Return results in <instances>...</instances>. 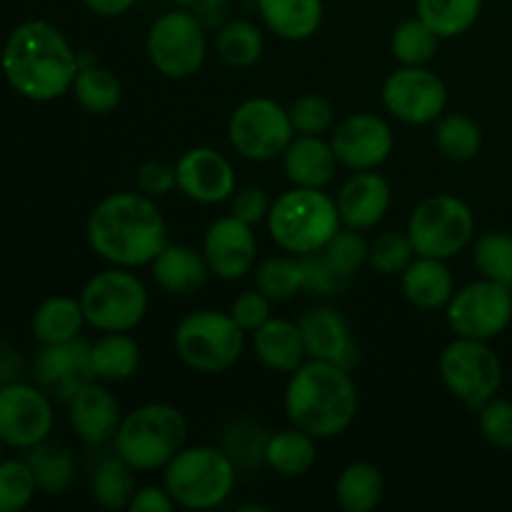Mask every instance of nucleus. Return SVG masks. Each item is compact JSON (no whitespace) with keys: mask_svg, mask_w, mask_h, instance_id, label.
<instances>
[{"mask_svg":"<svg viewBox=\"0 0 512 512\" xmlns=\"http://www.w3.org/2000/svg\"><path fill=\"white\" fill-rule=\"evenodd\" d=\"M263 463L283 478H303L318 463V438L295 425L278 430L265 440Z\"/></svg>","mask_w":512,"mask_h":512,"instance_id":"cd10ccee","label":"nucleus"},{"mask_svg":"<svg viewBox=\"0 0 512 512\" xmlns=\"http://www.w3.org/2000/svg\"><path fill=\"white\" fill-rule=\"evenodd\" d=\"M238 483V465L228 450L213 445H185L163 468V485L185 510L220 508L233 495Z\"/></svg>","mask_w":512,"mask_h":512,"instance_id":"423d86ee","label":"nucleus"},{"mask_svg":"<svg viewBox=\"0 0 512 512\" xmlns=\"http://www.w3.org/2000/svg\"><path fill=\"white\" fill-rule=\"evenodd\" d=\"M270 240L278 245L283 253L308 255L315 250H323L328 240L343 228L338 203L333 195L323 188H298L293 185L278 195L270 205L268 220Z\"/></svg>","mask_w":512,"mask_h":512,"instance_id":"20e7f679","label":"nucleus"},{"mask_svg":"<svg viewBox=\"0 0 512 512\" xmlns=\"http://www.w3.org/2000/svg\"><path fill=\"white\" fill-rule=\"evenodd\" d=\"M300 268H303V290H308L310 295H320V298L343 293L353 280L325 255V250L300 255Z\"/></svg>","mask_w":512,"mask_h":512,"instance_id":"79ce46f5","label":"nucleus"},{"mask_svg":"<svg viewBox=\"0 0 512 512\" xmlns=\"http://www.w3.org/2000/svg\"><path fill=\"white\" fill-rule=\"evenodd\" d=\"M38 493V483L28 460H0V512L25 510Z\"/></svg>","mask_w":512,"mask_h":512,"instance_id":"a19ab883","label":"nucleus"},{"mask_svg":"<svg viewBox=\"0 0 512 512\" xmlns=\"http://www.w3.org/2000/svg\"><path fill=\"white\" fill-rule=\"evenodd\" d=\"M83 3L100 18H118V15L128 13L138 0H83Z\"/></svg>","mask_w":512,"mask_h":512,"instance_id":"5fc2aeb1","label":"nucleus"},{"mask_svg":"<svg viewBox=\"0 0 512 512\" xmlns=\"http://www.w3.org/2000/svg\"><path fill=\"white\" fill-rule=\"evenodd\" d=\"M438 45L440 38L418 15L395 25L390 35V53L400 65H428L438 55Z\"/></svg>","mask_w":512,"mask_h":512,"instance_id":"58836bf2","label":"nucleus"},{"mask_svg":"<svg viewBox=\"0 0 512 512\" xmlns=\"http://www.w3.org/2000/svg\"><path fill=\"white\" fill-rule=\"evenodd\" d=\"M80 305L85 323L98 333H130L148 315L150 295L133 270L110 265L83 285Z\"/></svg>","mask_w":512,"mask_h":512,"instance_id":"0eeeda50","label":"nucleus"},{"mask_svg":"<svg viewBox=\"0 0 512 512\" xmlns=\"http://www.w3.org/2000/svg\"><path fill=\"white\" fill-rule=\"evenodd\" d=\"M73 93L75 103L85 110V113L93 115H108L123 100V83L118 80V75L110 68L98 63L80 65L78 75L73 80Z\"/></svg>","mask_w":512,"mask_h":512,"instance_id":"473e14b6","label":"nucleus"},{"mask_svg":"<svg viewBox=\"0 0 512 512\" xmlns=\"http://www.w3.org/2000/svg\"><path fill=\"white\" fill-rule=\"evenodd\" d=\"M405 233L413 243L415 255L450 260L473 243L475 215L458 195H430L413 208Z\"/></svg>","mask_w":512,"mask_h":512,"instance_id":"1a4fd4ad","label":"nucleus"},{"mask_svg":"<svg viewBox=\"0 0 512 512\" xmlns=\"http://www.w3.org/2000/svg\"><path fill=\"white\" fill-rule=\"evenodd\" d=\"M473 263L483 278L512 288V235L488 230L473 243Z\"/></svg>","mask_w":512,"mask_h":512,"instance_id":"ea45409f","label":"nucleus"},{"mask_svg":"<svg viewBox=\"0 0 512 512\" xmlns=\"http://www.w3.org/2000/svg\"><path fill=\"white\" fill-rule=\"evenodd\" d=\"M88 340L75 338L68 343L43 345L33 363V375L40 388L55 400L68 403L83 385L93 383V365H90Z\"/></svg>","mask_w":512,"mask_h":512,"instance_id":"6ab92c4d","label":"nucleus"},{"mask_svg":"<svg viewBox=\"0 0 512 512\" xmlns=\"http://www.w3.org/2000/svg\"><path fill=\"white\" fill-rule=\"evenodd\" d=\"M3 448H5V443H3V440H0V460H3Z\"/></svg>","mask_w":512,"mask_h":512,"instance_id":"4d7b16f0","label":"nucleus"},{"mask_svg":"<svg viewBox=\"0 0 512 512\" xmlns=\"http://www.w3.org/2000/svg\"><path fill=\"white\" fill-rule=\"evenodd\" d=\"M475 413H478V428L483 438L493 448L512 450V400L495 395L493 400H488Z\"/></svg>","mask_w":512,"mask_h":512,"instance_id":"49530a36","label":"nucleus"},{"mask_svg":"<svg viewBox=\"0 0 512 512\" xmlns=\"http://www.w3.org/2000/svg\"><path fill=\"white\" fill-rule=\"evenodd\" d=\"M415 258V248L408 233H380L368 248V265L380 275H400Z\"/></svg>","mask_w":512,"mask_h":512,"instance_id":"37998d69","label":"nucleus"},{"mask_svg":"<svg viewBox=\"0 0 512 512\" xmlns=\"http://www.w3.org/2000/svg\"><path fill=\"white\" fill-rule=\"evenodd\" d=\"M20 370H23V358L18 355V350L0 343V385L18 380Z\"/></svg>","mask_w":512,"mask_h":512,"instance_id":"864d4df0","label":"nucleus"},{"mask_svg":"<svg viewBox=\"0 0 512 512\" xmlns=\"http://www.w3.org/2000/svg\"><path fill=\"white\" fill-rule=\"evenodd\" d=\"M265 28L280 40L303 43L323 25V0H255Z\"/></svg>","mask_w":512,"mask_h":512,"instance_id":"bb28decb","label":"nucleus"},{"mask_svg":"<svg viewBox=\"0 0 512 512\" xmlns=\"http://www.w3.org/2000/svg\"><path fill=\"white\" fill-rule=\"evenodd\" d=\"M283 405L290 425L318 440H330L355 423L360 395L350 370L308 358L290 373Z\"/></svg>","mask_w":512,"mask_h":512,"instance_id":"7ed1b4c3","label":"nucleus"},{"mask_svg":"<svg viewBox=\"0 0 512 512\" xmlns=\"http://www.w3.org/2000/svg\"><path fill=\"white\" fill-rule=\"evenodd\" d=\"M85 238L108 265L138 270L168 245V223L155 198L133 190L110 193L90 210Z\"/></svg>","mask_w":512,"mask_h":512,"instance_id":"f257e3e1","label":"nucleus"},{"mask_svg":"<svg viewBox=\"0 0 512 512\" xmlns=\"http://www.w3.org/2000/svg\"><path fill=\"white\" fill-rule=\"evenodd\" d=\"M203 255L210 275L220 280H243L258 265V238L253 225L243 223L235 215L213 220L203 235Z\"/></svg>","mask_w":512,"mask_h":512,"instance_id":"f3484780","label":"nucleus"},{"mask_svg":"<svg viewBox=\"0 0 512 512\" xmlns=\"http://www.w3.org/2000/svg\"><path fill=\"white\" fill-rule=\"evenodd\" d=\"M435 145L445 158L468 163L483 148V130L470 115L443 113L435 120Z\"/></svg>","mask_w":512,"mask_h":512,"instance_id":"e433bc0d","label":"nucleus"},{"mask_svg":"<svg viewBox=\"0 0 512 512\" xmlns=\"http://www.w3.org/2000/svg\"><path fill=\"white\" fill-rule=\"evenodd\" d=\"M338 213L343 225L355 230H373L388 215L393 193L378 170H358L338 190Z\"/></svg>","mask_w":512,"mask_h":512,"instance_id":"4be33fe9","label":"nucleus"},{"mask_svg":"<svg viewBox=\"0 0 512 512\" xmlns=\"http://www.w3.org/2000/svg\"><path fill=\"white\" fill-rule=\"evenodd\" d=\"M330 145L343 168L378 170L388 163L395 148V135L388 120L375 113H353L330 130Z\"/></svg>","mask_w":512,"mask_h":512,"instance_id":"dca6fc26","label":"nucleus"},{"mask_svg":"<svg viewBox=\"0 0 512 512\" xmlns=\"http://www.w3.org/2000/svg\"><path fill=\"white\" fill-rule=\"evenodd\" d=\"M215 53L228 68L243 70L253 68L263 58L265 40L263 33L250 20H228L223 28L215 30Z\"/></svg>","mask_w":512,"mask_h":512,"instance_id":"c9c22d12","label":"nucleus"},{"mask_svg":"<svg viewBox=\"0 0 512 512\" xmlns=\"http://www.w3.org/2000/svg\"><path fill=\"white\" fill-rule=\"evenodd\" d=\"M438 368L448 393L470 410L483 408L503 385V360L488 340L455 338L440 353Z\"/></svg>","mask_w":512,"mask_h":512,"instance_id":"9b49d317","label":"nucleus"},{"mask_svg":"<svg viewBox=\"0 0 512 512\" xmlns=\"http://www.w3.org/2000/svg\"><path fill=\"white\" fill-rule=\"evenodd\" d=\"M448 325L458 338L493 340L512 323V288L480 278L455 290L448 308Z\"/></svg>","mask_w":512,"mask_h":512,"instance_id":"ddd939ff","label":"nucleus"},{"mask_svg":"<svg viewBox=\"0 0 512 512\" xmlns=\"http://www.w3.org/2000/svg\"><path fill=\"white\" fill-rule=\"evenodd\" d=\"M25 453H28L25 455V460H28L30 470H33L40 493L65 495L70 488H73L78 465H75L73 453H70L65 445L43 440V443L25 450Z\"/></svg>","mask_w":512,"mask_h":512,"instance_id":"2f4dec72","label":"nucleus"},{"mask_svg":"<svg viewBox=\"0 0 512 512\" xmlns=\"http://www.w3.org/2000/svg\"><path fill=\"white\" fill-rule=\"evenodd\" d=\"M140 345L128 333H103L98 343L90 345V365L95 380L103 383H123L130 380L140 368Z\"/></svg>","mask_w":512,"mask_h":512,"instance_id":"c756f323","label":"nucleus"},{"mask_svg":"<svg viewBox=\"0 0 512 512\" xmlns=\"http://www.w3.org/2000/svg\"><path fill=\"white\" fill-rule=\"evenodd\" d=\"M295 138L288 108L273 98H248L233 110L228 120V140L235 153L253 163L283 158Z\"/></svg>","mask_w":512,"mask_h":512,"instance_id":"f8f14e48","label":"nucleus"},{"mask_svg":"<svg viewBox=\"0 0 512 512\" xmlns=\"http://www.w3.org/2000/svg\"><path fill=\"white\" fill-rule=\"evenodd\" d=\"M255 358L275 373H295L308 360L300 325L288 318H270L253 333Z\"/></svg>","mask_w":512,"mask_h":512,"instance_id":"393cba45","label":"nucleus"},{"mask_svg":"<svg viewBox=\"0 0 512 512\" xmlns=\"http://www.w3.org/2000/svg\"><path fill=\"white\" fill-rule=\"evenodd\" d=\"M340 163L323 135H295L283 153V170L298 188H325L335 180Z\"/></svg>","mask_w":512,"mask_h":512,"instance_id":"5701e85b","label":"nucleus"},{"mask_svg":"<svg viewBox=\"0 0 512 512\" xmlns=\"http://www.w3.org/2000/svg\"><path fill=\"white\" fill-rule=\"evenodd\" d=\"M193 13L205 30H218L230 20V0H198Z\"/></svg>","mask_w":512,"mask_h":512,"instance_id":"603ef678","label":"nucleus"},{"mask_svg":"<svg viewBox=\"0 0 512 512\" xmlns=\"http://www.w3.org/2000/svg\"><path fill=\"white\" fill-rule=\"evenodd\" d=\"M385 498V478L378 465L350 463L335 480V500L345 512H370Z\"/></svg>","mask_w":512,"mask_h":512,"instance_id":"7c9ffc66","label":"nucleus"},{"mask_svg":"<svg viewBox=\"0 0 512 512\" xmlns=\"http://www.w3.org/2000/svg\"><path fill=\"white\" fill-rule=\"evenodd\" d=\"M153 280L173 295H190L200 290L208 280L210 268L205 263L203 250H195L190 245L168 243L158 253V258L150 263Z\"/></svg>","mask_w":512,"mask_h":512,"instance_id":"a878e982","label":"nucleus"},{"mask_svg":"<svg viewBox=\"0 0 512 512\" xmlns=\"http://www.w3.org/2000/svg\"><path fill=\"white\" fill-rule=\"evenodd\" d=\"M295 135H325L335 128V108L318 93L300 95L288 108Z\"/></svg>","mask_w":512,"mask_h":512,"instance_id":"c03bdc74","label":"nucleus"},{"mask_svg":"<svg viewBox=\"0 0 512 512\" xmlns=\"http://www.w3.org/2000/svg\"><path fill=\"white\" fill-rule=\"evenodd\" d=\"M150 65L170 80H188L200 73L208 58V30L193 10H165L153 20L145 38Z\"/></svg>","mask_w":512,"mask_h":512,"instance_id":"9d476101","label":"nucleus"},{"mask_svg":"<svg viewBox=\"0 0 512 512\" xmlns=\"http://www.w3.org/2000/svg\"><path fill=\"white\" fill-rule=\"evenodd\" d=\"M30 325H33V335L40 345H58L80 338L83 325L88 323H85L80 298L53 295L35 308Z\"/></svg>","mask_w":512,"mask_h":512,"instance_id":"c85d7f7f","label":"nucleus"},{"mask_svg":"<svg viewBox=\"0 0 512 512\" xmlns=\"http://www.w3.org/2000/svg\"><path fill=\"white\" fill-rule=\"evenodd\" d=\"M135 490H138L135 470L115 450L100 458V463L90 473V493L95 503L105 510H128Z\"/></svg>","mask_w":512,"mask_h":512,"instance_id":"72a5a7b5","label":"nucleus"},{"mask_svg":"<svg viewBox=\"0 0 512 512\" xmlns=\"http://www.w3.org/2000/svg\"><path fill=\"white\" fill-rule=\"evenodd\" d=\"M188 443V420L175 405L148 403L123 415L113 450L135 470H163Z\"/></svg>","mask_w":512,"mask_h":512,"instance_id":"39448f33","label":"nucleus"},{"mask_svg":"<svg viewBox=\"0 0 512 512\" xmlns=\"http://www.w3.org/2000/svg\"><path fill=\"white\" fill-rule=\"evenodd\" d=\"M230 200H233L230 203V215H235L243 223L253 225V228L268 220L270 205H273L268 193H265V188H260V185H245V188L235 190Z\"/></svg>","mask_w":512,"mask_h":512,"instance_id":"09e8293b","label":"nucleus"},{"mask_svg":"<svg viewBox=\"0 0 512 512\" xmlns=\"http://www.w3.org/2000/svg\"><path fill=\"white\" fill-rule=\"evenodd\" d=\"M400 288L405 300L418 310H440L448 308L455 295V278L445 260L415 255L400 273Z\"/></svg>","mask_w":512,"mask_h":512,"instance_id":"b1692460","label":"nucleus"},{"mask_svg":"<svg viewBox=\"0 0 512 512\" xmlns=\"http://www.w3.org/2000/svg\"><path fill=\"white\" fill-rule=\"evenodd\" d=\"M135 183H138L140 193L150 195V198H163L178 188L175 165H168L165 160H145L135 173Z\"/></svg>","mask_w":512,"mask_h":512,"instance_id":"8fccbe9b","label":"nucleus"},{"mask_svg":"<svg viewBox=\"0 0 512 512\" xmlns=\"http://www.w3.org/2000/svg\"><path fill=\"white\" fill-rule=\"evenodd\" d=\"M0 68L20 98L50 103L70 93L80 58L58 25L25 20L5 38Z\"/></svg>","mask_w":512,"mask_h":512,"instance_id":"f03ea898","label":"nucleus"},{"mask_svg":"<svg viewBox=\"0 0 512 512\" xmlns=\"http://www.w3.org/2000/svg\"><path fill=\"white\" fill-rule=\"evenodd\" d=\"M195 3H198V0H175V5H178V8H188V10H193Z\"/></svg>","mask_w":512,"mask_h":512,"instance_id":"6e6d98bb","label":"nucleus"},{"mask_svg":"<svg viewBox=\"0 0 512 512\" xmlns=\"http://www.w3.org/2000/svg\"><path fill=\"white\" fill-rule=\"evenodd\" d=\"M173 345L190 370L205 375L225 373L243 358L245 330L230 313L210 308L193 310L175 328Z\"/></svg>","mask_w":512,"mask_h":512,"instance_id":"6e6552de","label":"nucleus"},{"mask_svg":"<svg viewBox=\"0 0 512 512\" xmlns=\"http://www.w3.org/2000/svg\"><path fill=\"white\" fill-rule=\"evenodd\" d=\"M385 110L405 125H430L448 108V85L428 65H400L383 83Z\"/></svg>","mask_w":512,"mask_h":512,"instance_id":"4468645a","label":"nucleus"},{"mask_svg":"<svg viewBox=\"0 0 512 512\" xmlns=\"http://www.w3.org/2000/svg\"><path fill=\"white\" fill-rule=\"evenodd\" d=\"M270 305H273V300L255 288V290H245V293H240L238 298L233 300L228 313L233 315V320L245 330V333H255L260 325H265L270 318H273Z\"/></svg>","mask_w":512,"mask_h":512,"instance_id":"de8ad7c7","label":"nucleus"},{"mask_svg":"<svg viewBox=\"0 0 512 512\" xmlns=\"http://www.w3.org/2000/svg\"><path fill=\"white\" fill-rule=\"evenodd\" d=\"M368 248L370 243L363 238V230H355V228H340L333 238L328 240L325 245V255L338 265L343 273H348L353 278L365 263H368Z\"/></svg>","mask_w":512,"mask_h":512,"instance_id":"a18cd8bd","label":"nucleus"},{"mask_svg":"<svg viewBox=\"0 0 512 512\" xmlns=\"http://www.w3.org/2000/svg\"><path fill=\"white\" fill-rule=\"evenodd\" d=\"M68 420L73 433L85 445L100 448V445L113 443L123 423V410H120L118 398L105 385L93 380L68 400Z\"/></svg>","mask_w":512,"mask_h":512,"instance_id":"412c9836","label":"nucleus"},{"mask_svg":"<svg viewBox=\"0 0 512 512\" xmlns=\"http://www.w3.org/2000/svg\"><path fill=\"white\" fill-rule=\"evenodd\" d=\"M55 413L50 395L40 385H0V440L13 450H30L50 438Z\"/></svg>","mask_w":512,"mask_h":512,"instance_id":"2eb2a0df","label":"nucleus"},{"mask_svg":"<svg viewBox=\"0 0 512 512\" xmlns=\"http://www.w3.org/2000/svg\"><path fill=\"white\" fill-rule=\"evenodd\" d=\"M178 190L188 200L200 205H218L233 198L235 193V168L223 153L208 145L185 150L175 163Z\"/></svg>","mask_w":512,"mask_h":512,"instance_id":"a211bd4d","label":"nucleus"},{"mask_svg":"<svg viewBox=\"0 0 512 512\" xmlns=\"http://www.w3.org/2000/svg\"><path fill=\"white\" fill-rule=\"evenodd\" d=\"M415 10L440 40H450L465 35L478 23L483 0H415Z\"/></svg>","mask_w":512,"mask_h":512,"instance_id":"f704fd0d","label":"nucleus"},{"mask_svg":"<svg viewBox=\"0 0 512 512\" xmlns=\"http://www.w3.org/2000/svg\"><path fill=\"white\" fill-rule=\"evenodd\" d=\"M255 285L273 303H288L303 290V268L298 255H268L255 265Z\"/></svg>","mask_w":512,"mask_h":512,"instance_id":"4c0bfd02","label":"nucleus"},{"mask_svg":"<svg viewBox=\"0 0 512 512\" xmlns=\"http://www.w3.org/2000/svg\"><path fill=\"white\" fill-rule=\"evenodd\" d=\"M300 333H303L305 350L308 358L325 360V363H335L340 368L353 373L360 363V348L353 338L350 323L333 308H310L298 320Z\"/></svg>","mask_w":512,"mask_h":512,"instance_id":"aec40b11","label":"nucleus"},{"mask_svg":"<svg viewBox=\"0 0 512 512\" xmlns=\"http://www.w3.org/2000/svg\"><path fill=\"white\" fill-rule=\"evenodd\" d=\"M178 505L170 498L165 485H145V488L135 490L133 500H130V512H173Z\"/></svg>","mask_w":512,"mask_h":512,"instance_id":"3c124183","label":"nucleus"}]
</instances>
